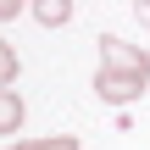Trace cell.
<instances>
[{
    "label": "cell",
    "instance_id": "cell-6",
    "mask_svg": "<svg viewBox=\"0 0 150 150\" xmlns=\"http://www.w3.org/2000/svg\"><path fill=\"white\" fill-rule=\"evenodd\" d=\"M17 11H28V0H0V22H17Z\"/></svg>",
    "mask_w": 150,
    "mask_h": 150
},
{
    "label": "cell",
    "instance_id": "cell-7",
    "mask_svg": "<svg viewBox=\"0 0 150 150\" xmlns=\"http://www.w3.org/2000/svg\"><path fill=\"white\" fill-rule=\"evenodd\" d=\"M134 17H139V22H150V0H134Z\"/></svg>",
    "mask_w": 150,
    "mask_h": 150
},
{
    "label": "cell",
    "instance_id": "cell-5",
    "mask_svg": "<svg viewBox=\"0 0 150 150\" xmlns=\"http://www.w3.org/2000/svg\"><path fill=\"white\" fill-rule=\"evenodd\" d=\"M17 72H22V61H17V50L0 39V83H17Z\"/></svg>",
    "mask_w": 150,
    "mask_h": 150
},
{
    "label": "cell",
    "instance_id": "cell-1",
    "mask_svg": "<svg viewBox=\"0 0 150 150\" xmlns=\"http://www.w3.org/2000/svg\"><path fill=\"white\" fill-rule=\"evenodd\" d=\"M100 45V67H95V95L106 100V106H134L139 95L150 89V50H139L134 39H122V33H100L95 39Z\"/></svg>",
    "mask_w": 150,
    "mask_h": 150
},
{
    "label": "cell",
    "instance_id": "cell-3",
    "mask_svg": "<svg viewBox=\"0 0 150 150\" xmlns=\"http://www.w3.org/2000/svg\"><path fill=\"white\" fill-rule=\"evenodd\" d=\"M28 17L39 28H61V22H72V0H28Z\"/></svg>",
    "mask_w": 150,
    "mask_h": 150
},
{
    "label": "cell",
    "instance_id": "cell-2",
    "mask_svg": "<svg viewBox=\"0 0 150 150\" xmlns=\"http://www.w3.org/2000/svg\"><path fill=\"white\" fill-rule=\"evenodd\" d=\"M22 122H28V100L17 95V83H0V134H6V139H17V134H22Z\"/></svg>",
    "mask_w": 150,
    "mask_h": 150
},
{
    "label": "cell",
    "instance_id": "cell-4",
    "mask_svg": "<svg viewBox=\"0 0 150 150\" xmlns=\"http://www.w3.org/2000/svg\"><path fill=\"white\" fill-rule=\"evenodd\" d=\"M0 150H78V134H50V139H11Z\"/></svg>",
    "mask_w": 150,
    "mask_h": 150
}]
</instances>
